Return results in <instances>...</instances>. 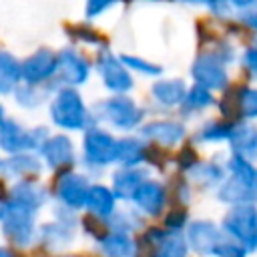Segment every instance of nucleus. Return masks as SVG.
<instances>
[{
  "label": "nucleus",
  "instance_id": "obj_1",
  "mask_svg": "<svg viewBox=\"0 0 257 257\" xmlns=\"http://www.w3.org/2000/svg\"><path fill=\"white\" fill-rule=\"evenodd\" d=\"M36 209L22 205L10 197L4 201V209L0 215L2 233L14 247H28L36 237Z\"/></svg>",
  "mask_w": 257,
  "mask_h": 257
},
{
  "label": "nucleus",
  "instance_id": "obj_2",
  "mask_svg": "<svg viewBox=\"0 0 257 257\" xmlns=\"http://www.w3.org/2000/svg\"><path fill=\"white\" fill-rule=\"evenodd\" d=\"M187 239L193 251L199 255H215V257H243L245 249L225 237L213 223L209 221H193L187 229Z\"/></svg>",
  "mask_w": 257,
  "mask_h": 257
},
{
  "label": "nucleus",
  "instance_id": "obj_3",
  "mask_svg": "<svg viewBox=\"0 0 257 257\" xmlns=\"http://www.w3.org/2000/svg\"><path fill=\"white\" fill-rule=\"evenodd\" d=\"M231 177L219 189V199L231 205L237 203H257V169L251 161L233 155L229 161Z\"/></svg>",
  "mask_w": 257,
  "mask_h": 257
},
{
  "label": "nucleus",
  "instance_id": "obj_4",
  "mask_svg": "<svg viewBox=\"0 0 257 257\" xmlns=\"http://www.w3.org/2000/svg\"><path fill=\"white\" fill-rule=\"evenodd\" d=\"M50 118L60 128L80 131L86 128L90 114L74 88H60L50 102Z\"/></svg>",
  "mask_w": 257,
  "mask_h": 257
},
{
  "label": "nucleus",
  "instance_id": "obj_5",
  "mask_svg": "<svg viewBox=\"0 0 257 257\" xmlns=\"http://www.w3.org/2000/svg\"><path fill=\"white\" fill-rule=\"evenodd\" d=\"M223 229L245 249H257V209L253 203H237L223 217Z\"/></svg>",
  "mask_w": 257,
  "mask_h": 257
},
{
  "label": "nucleus",
  "instance_id": "obj_6",
  "mask_svg": "<svg viewBox=\"0 0 257 257\" xmlns=\"http://www.w3.org/2000/svg\"><path fill=\"white\" fill-rule=\"evenodd\" d=\"M46 137H48L46 126L24 128L14 118L4 116L0 120V149L8 155L24 153V151H38L40 145L46 141Z\"/></svg>",
  "mask_w": 257,
  "mask_h": 257
},
{
  "label": "nucleus",
  "instance_id": "obj_7",
  "mask_svg": "<svg viewBox=\"0 0 257 257\" xmlns=\"http://www.w3.org/2000/svg\"><path fill=\"white\" fill-rule=\"evenodd\" d=\"M94 114L96 118H102L118 128H133L143 118V110L137 108V104L126 96H112L98 102L94 106Z\"/></svg>",
  "mask_w": 257,
  "mask_h": 257
},
{
  "label": "nucleus",
  "instance_id": "obj_8",
  "mask_svg": "<svg viewBox=\"0 0 257 257\" xmlns=\"http://www.w3.org/2000/svg\"><path fill=\"white\" fill-rule=\"evenodd\" d=\"M116 155V139L102 128L88 126L84 133V159L88 165L102 167L114 163Z\"/></svg>",
  "mask_w": 257,
  "mask_h": 257
},
{
  "label": "nucleus",
  "instance_id": "obj_9",
  "mask_svg": "<svg viewBox=\"0 0 257 257\" xmlns=\"http://www.w3.org/2000/svg\"><path fill=\"white\" fill-rule=\"evenodd\" d=\"M88 187L90 185H88L84 175H78L72 171H60V175L54 183V195L58 197V201L64 207L76 211V209L84 207Z\"/></svg>",
  "mask_w": 257,
  "mask_h": 257
},
{
  "label": "nucleus",
  "instance_id": "obj_10",
  "mask_svg": "<svg viewBox=\"0 0 257 257\" xmlns=\"http://www.w3.org/2000/svg\"><path fill=\"white\" fill-rule=\"evenodd\" d=\"M38 155L42 161L52 169V171H68L74 165V147L68 137L64 135H54L46 137V141L40 145Z\"/></svg>",
  "mask_w": 257,
  "mask_h": 257
},
{
  "label": "nucleus",
  "instance_id": "obj_11",
  "mask_svg": "<svg viewBox=\"0 0 257 257\" xmlns=\"http://www.w3.org/2000/svg\"><path fill=\"white\" fill-rule=\"evenodd\" d=\"M56 74V54L48 48H40L20 62V80L26 84H42Z\"/></svg>",
  "mask_w": 257,
  "mask_h": 257
},
{
  "label": "nucleus",
  "instance_id": "obj_12",
  "mask_svg": "<svg viewBox=\"0 0 257 257\" xmlns=\"http://www.w3.org/2000/svg\"><path fill=\"white\" fill-rule=\"evenodd\" d=\"M42 171V163L32 151L12 153L8 159L0 161V173L8 179H36Z\"/></svg>",
  "mask_w": 257,
  "mask_h": 257
},
{
  "label": "nucleus",
  "instance_id": "obj_13",
  "mask_svg": "<svg viewBox=\"0 0 257 257\" xmlns=\"http://www.w3.org/2000/svg\"><path fill=\"white\" fill-rule=\"evenodd\" d=\"M165 199H167L165 187L157 181H147V179L137 187V191L133 195V201L147 215H161V211L165 207Z\"/></svg>",
  "mask_w": 257,
  "mask_h": 257
},
{
  "label": "nucleus",
  "instance_id": "obj_14",
  "mask_svg": "<svg viewBox=\"0 0 257 257\" xmlns=\"http://www.w3.org/2000/svg\"><path fill=\"white\" fill-rule=\"evenodd\" d=\"M56 72L64 82L80 84L88 76V64L74 50H62L60 54H56Z\"/></svg>",
  "mask_w": 257,
  "mask_h": 257
},
{
  "label": "nucleus",
  "instance_id": "obj_15",
  "mask_svg": "<svg viewBox=\"0 0 257 257\" xmlns=\"http://www.w3.org/2000/svg\"><path fill=\"white\" fill-rule=\"evenodd\" d=\"M8 197L22 203V205H28V207L40 211V207L48 201V191L36 179H18L10 187Z\"/></svg>",
  "mask_w": 257,
  "mask_h": 257
},
{
  "label": "nucleus",
  "instance_id": "obj_16",
  "mask_svg": "<svg viewBox=\"0 0 257 257\" xmlns=\"http://www.w3.org/2000/svg\"><path fill=\"white\" fill-rule=\"evenodd\" d=\"M141 135H143L149 143H153V145L171 147V145H177V143L183 139L185 131H183V126L177 124V122H169V120H163V122H161V120H157V122L145 124V126L141 128Z\"/></svg>",
  "mask_w": 257,
  "mask_h": 257
},
{
  "label": "nucleus",
  "instance_id": "obj_17",
  "mask_svg": "<svg viewBox=\"0 0 257 257\" xmlns=\"http://www.w3.org/2000/svg\"><path fill=\"white\" fill-rule=\"evenodd\" d=\"M235 155L253 161L257 157V128L251 124H233L227 137Z\"/></svg>",
  "mask_w": 257,
  "mask_h": 257
},
{
  "label": "nucleus",
  "instance_id": "obj_18",
  "mask_svg": "<svg viewBox=\"0 0 257 257\" xmlns=\"http://www.w3.org/2000/svg\"><path fill=\"white\" fill-rule=\"evenodd\" d=\"M36 235H38V241H40L44 247H48V249H58V247L68 245V243L74 239V225L56 219L54 223H44V225H40V227L36 229Z\"/></svg>",
  "mask_w": 257,
  "mask_h": 257
},
{
  "label": "nucleus",
  "instance_id": "obj_19",
  "mask_svg": "<svg viewBox=\"0 0 257 257\" xmlns=\"http://www.w3.org/2000/svg\"><path fill=\"white\" fill-rule=\"evenodd\" d=\"M98 247L104 257H135V241L122 231H108L98 239Z\"/></svg>",
  "mask_w": 257,
  "mask_h": 257
},
{
  "label": "nucleus",
  "instance_id": "obj_20",
  "mask_svg": "<svg viewBox=\"0 0 257 257\" xmlns=\"http://www.w3.org/2000/svg\"><path fill=\"white\" fill-rule=\"evenodd\" d=\"M98 70H100V76L104 80V84L112 90H126L131 88V76L126 74V70L110 56V54H102L100 60H98Z\"/></svg>",
  "mask_w": 257,
  "mask_h": 257
},
{
  "label": "nucleus",
  "instance_id": "obj_21",
  "mask_svg": "<svg viewBox=\"0 0 257 257\" xmlns=\"http://www.w3.org/2000/svg\"><path fill=\"white\" fill-rule=\"evenodd\" d=\"M114 195L110 189L102 187V185H90L86 199H84V207L88 213L96 215V217H108L114 211Z\"/></svg>",
  "mask_w": 257,
  "mask_h": 257
},
{
  "label": "nucleus",
  "instance_id": "obj_22",
  "mask_svg": "<svg viewBox=\"0 0 257 257\" xmlns=\"http://www.w3.org/2000/svg\"><path fill=\"white\" fill-rule=\"evenodd\" d=\"M143 181H145V173L143 171L124 167L122 171L114 173V177H112V195L120 197V199H133L137 187Z\"/></svg>",
  "mask_w": 257,
  "mask_h": 257
},
{
  "label": "nucleus",
  "instance_id": "obj_23",
  "mask_svg": "<svg viewBox=\"0 0 257 257\" xmlns=\"http://www.w3.org/2000/svg\"><path fill=\"white\" fill-rule=\"evenodd\" d=\"M20 82V62L6 50H0V94L12 92Z\"/></svg>",
  "mask_w": 257,
  "mask_h": 257
},
{
  "label": "nucleus",
  "instance_id": "obj_24",
  "mask_svg": "<svg viewBox=\"0 0 257 257\" xmlns=\"http://www.w3.org/2000/svg\"><path fill=\"white\" fill-rule=\"evenodd\" d=\"M116 163H122L124 167H133L141 161H145V145L137 139H120L116 141Z\"/></svg>",
  "mask_w": 257,
  "mask_h": 257
},
{
  "label": "nucleus",
  "instance_id": "obj_25",
  "mask_svg": "<svg viewBox=\"0 0 257 257\" xmlns=\"http://www.w3.org/2000/svg\"><path fill=\"white\" fill-rule=\"evenodd\" d=\"M193 74L197 76V80L203 84V86H207V88H219V86H223L225 84V72L215 64V62H211V60H207V62H197L195 64V68H193Z\"/></svg>",
  "mask_w": 257,
  "mask_h": 257
},
{
  "label": "nucleus",
  "instance_id": "obj_26",
  "mask_svg": "<svg viewBox=\"0 0 257 257\" xmlns=\"http://www.w3.org/2000/svg\"><path fill=\"white\" fill-rule=\"evenodd\" d=\"M155 96L165 102V104H177L185 96V86L181 80H169V82H159L153 86Z\"/></svg>",
  "mask_w": 257,
  "mask_h": 257
},
{
  "label": "nucleus",
  "instance_id": "obj_27",
  "mask_svg": "<svg viewBox=\"0 0 257 257\" xmlns=\"http://www.w3.org/2000/svg\"><path fill=\"white\" fill-rule=\"evenodd\" d=\"M189 173H191L193 181L201 183V185H211L223 177V169L215 163H193L189 167Z\"/></svg>",
  "mask_w": 257,
  "mask_h": 257
},
{
  "label": "nucleus",
  "instance_id": "obj_28",
  "mask_svg": "<svg viewBox=\"0 0 257 257\" xmlns=\"http://www.w3.org/2000/svg\"><path fill=\"white\" fill-rule=\"evenodd\" d=\"M14 96H16V102L20 106H26V108H34L38 104H42L44 96L42 92H38L36 84H24V86H16L14 90Z\"/></svg>",
  "mask_w": 257,
  "mask_h": 257
},
{
  "label": "nucleus",
  "instance_id": "obj_29",
  "mask_svg": "<svg viewBox=\"0 0 257 257\" xmlns=\"http://www.w3.org/2000/svg\"><path fill=\"white\" fill-rule=\"evenodd\" d=\"M235 106H237V116H257V90H241L239 96L235 98Z\"/></svg>",
  "mask_w": 257,
  "mask_h": 257
},
{
  "label": "nucleus",
  "instance_id": "obj_30",
  "mask_svg": "<svg viewBox=\"0 0 257 257\" xmlns=\"http://www.w3.org/2000/svg\"><path fill=\"white\" fill-rule=\"evenodd\" d=\"M185 98V110H197V108H203V106H207V104H211V94H209V90L207 88H203V86H197V88H193L191 92H189V96H183Z\"/></svg>",
  "mask_w": 257,
  "mask_h": 257
},
{
  "label": "nucleus",
  "instance_id": "obj_31",
  "mask_svg": "<svg viewBox=\"0 0 257 257\" xmlns=\"http://www.w3.org/2000/svg\"><path fill=\"white\" fill-rule=\"evenodd\" d=\"M231 122H211L207 124L201 133H199V139L201 141H221V139H227L229 133H231Z\"/></svg>",
  "mask_w": 257,
  "mask_h": 257
},
{
  "label": "nucleus",
  "instance_id": "obj_32",
  "mask_svg": "<svg viewBox=\"0 0 257 257\" xmlns=\"http://www.w3.org/2000/svg\"><path fill=\"white\" fill-rule=\"evenodd\" d=\"M185 219H187V211L185 209H173L165 219V227L167 229H181Z\"/></svg>",
  "mask_w": 257,
  "mask_h": 257
},
{
  "label": "nucleus",
  "instance_id": "obj_33",
  "mask_svg": "<svg viewBox=\"0 0 257 257\" xmlns=\"http://www.w3.org/2000/svg\"><path fill=\"white\" fill-rule=\"evenodd\" d=\"M124 62H126L128 66H135V68L145 70V72H149V74H157V72H159V68H157V66H151V64H147V62H143V60L133 58V56H124Z\"/></svg>",
  "mask_w": 257,
  "mask_h": 257
},
{
  "label": "nucleus",
  "instance_id": "obj_34",
  "mask_svg": "<svg viewBox=\"0 0 257 257\" xmlns=\"http://www.w3.org/2000/svg\"><path fill=\"white\" fill-rule=\"evenodd\" d=\"M193 163H197V161H195L193 147H185V149L181 151V155H179V165H181L183 169H189Z\"/></svg>",
  "mask_w": 257,
  "mask_h": 257
},
{
  "label": "nucleus",
  "instance_id": "obj_35",
  "mask_svg": "<svg viewBox=\"0 0 257 257\" xmlns=\"http://www.w3.org/2000/svg\"><path fill=\"white\" fill-rule=\"evenodd\" d=\"M110 0H88V14H96L100 12Z\"/></svg>",
  "mask_w": 257,
  "mask_h": 257
},
{
  "label": "nucleus",
  "instance_id": "obj_36",
  "mask_svg": "<svg viewBox=\"0 0 257 257\" xmlns=\"http://www.w3.org/2000/svg\"><path fill=\"white\" fill-rule=\"evenodd\" d=\"M247 62H249V66H251V68L257 72V52H255V50L247 54Z\"/></svg>",
  "mask_w": 257,
  "mask_h": 257
},
{
  "label": "nucleus",
  "instance_id": "obj_37",
  "mask_svg": "<svg viewBox=\"0 0 257 257\" xmlns=\"http://www.w3.org/2000/svg\"><path fill=\"white\" fill-rule=\"evenodd\" d=\"M0 257H16V253L8 247H0Z\"/></svg>",
  "mask_w": 257,
  "mask_h": 257
},
{
  "label": "nucleus",
  "instance_id": "obj_38",
  "mask_svg": "<svg viewBox=\"0 0 257 257\" xmlns=\"http://www.w3.org/2000/svg\"><path fill=\"white\" fill-rule=\"evenodd\" d=\"M8 197V191H0V215H2V209H4V201Z\"/></svg>",
  "mask_w": 257,
  "mask_h": 257
},
{
  "label": "nucleus",
  "instance_id": "obj_39",
  "mask_svg": "<svg viewBox=\"0 0 257 257\" xmlns=\"http://www.w3.org/2000/svg\"><path fill=\"white\" fill-rule=\"evenodd\" d=\"M4 118V108H2V104H0V120Z\"/></svg>",
  "mask_w": 257,
  "mask_h": 257
},
{
  "label": "nucleus",
  "instance_id": "obj_40",
  "mask_svg": "<svg viewBox=\"0 0 257 257\" xmlns=\"http://www.w3.org/2000/svg\"><path fill=\"white\" fill-rule=\"evenodd\" d=\"M60 257H78V255H60Z\"/></svg>",
  "mask_w": 257,
  "mask_h": 257
},
{
  "label": "nucleus",
  "instance_id": "obj_41",
  "mask_svg": "<svg viewBox=\"0 0 257 257\" xmlns=\"http://www.w3.org/2000/svg\"><path fill=\"white\" fill-rule=\"evenodd\" d=\"M0 161H2V159H0Z\"/></svg>",
  "mask_w": 257,
  "mask_h": 257
}]
</instances>
